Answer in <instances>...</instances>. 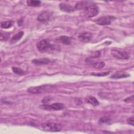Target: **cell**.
Wrapping results in <instances>:
<instances>
[{
  "instance_id": "obj_1",
  "label": "cell",
  "mask_w": 134,
  "mask_h": 134,
  "mask_svg": "<svg viewBox=\"0 0 134 134\" xmlns=\"http://www.w3.org/2000/svg\"><path fill=\"white\" fill-rule=\"evenodd\" d=\"M36 46L38 51L41 52L51 51L54 48L53 45L51 44L46 39H43L38 42L36 44Z\"/></svg>"
},
{
  "instance_id": "obj_2",
  "label": "cell",
  "mask_w": 134,
  "mask_h": 134,
  "mask_svg": "<svg viewBox=\"0 0 134 134\" xmlns=\"http://www.w3.org/2000/svg\"><path fill=\"white\" fill-rule=\"evenodd\" d=\"M99 13V8L95 4H91L85 7L84 9L85 15L87 18H91L94 17Z\"/></svg>"
},
{
  "instance_id": "obj_3",
  "label": "cell",
  "mask_w": 134,
  "mask_h": 134,
  "mask_svg": "<svg viewBox=\"0 0 134 134\" xmlns=\"http://www.w3.org/2000/svg\"><path fill=\"white\" fill-rule=\"evenodd\" d=\"M41 127L43 130L51 132L60 131L62 128L61 125L52 122L43 123L41 125Z\"/></svg>"
},
{
  "instance_id": "obj_4",
  "label": "cell",
  "mask_w": 134,
  "mask_h": 134,
  "mask_svg": "<svg viewBox=\"0 0 134 134\" xmlns=\"http://www.w3.org/2000/svg\"><path fill=\"white\" fill-rule=\"evenodd\" d=\"M39 107L43 110L48 111H57L63 109L64 108V104L60 103H55L51 105L43 104L40 105Z\"/></svg>"
},
{
  "instance_id": "obj_5",
  "label": "cell",
  "mask_w": 134,
  "mask_h": 134,
  "mask_svg": "<svg viewBox=\"0 0 134 134\" xmlns=\"http://www.w3.org/2000/svg\"><path fill=\"white\" fill-rule=\"evenodd\" d=\"M52 85L50 84H43L38 86L30 87L27 89V92L31 94L41 93L52 88Z\"/></svg>"
},
{
  "instance_id": "obj_6",
  "label": "cell",
  "mask_w": 134,
  "mask_h": 134,
  "mask_svg": "<svg viewBox=\"0 0 134 134\" xmlns=\"http://www.w3.org/2000/svg\"><path fill=\"white\" fill-rule=\"evenodd\" d=\"M111 55L118 59L127 60L129 59V54L124 50H118V49H113L111 51Z\"/></svg>"
},
{
  "instance_id": "obj_7",
  "label": "cell",
  "mask_w": 134,
  "mask_h": 134,
  "mask_svg": "<svg viewBox=\"0 0 134 134\" xmlns=\"http://www.w3.org/2000/svg\"><path fill=\"white\" fill-rule=\"evenodd\" d=\"M116 18L113 16H105L98 18L96 20V23L97 24L101 26L110 25L111 23L114 21Z\"/></svg>"
},
{
  "instance_id": "obj_8",
  "label": "cell",
  "mask_w": 134,
  "mask_h": 134,
  "mask_svg": "<svg viewBox=\"0 0 134 134\" xmlns=\"http://www.w3.org/2000/svg\"><path fill=\"white\" fill-rule=\"evenodd\" d=\"M52 16V13L48 11H43L41 12L37 17V20L41 23H46L48 21Z\"/></svg>"
},
{
  "instance_id": "obj_9",
  "label": "cell",
  "mask_w": 134,
  "mask_h": 134,
  "mask_svg": "<svg viewBox=\"0 0 134 134\" xmlns=\"http://www.w3.org/2000/svg\"><path fill=\"white\" fill-rule=\"evenodd\" d=\"M79 40L83 42H88L92 39V35L90 32H85L80 34L78 36Z\"/></svg>"
},
{
  "instance_id": "obj_10",
  "label": "cell",
  "mask_w": 134,
  "mask_h": 134,
  "mask_svg": "<svg viewBox=\"0 0 134 134\" xmlns=\"http://www.w3.org/2000/svg\"><path fill=\"white\" fill-rule=\"evenodd\" d=\"M130 76V74L124 71H118L115 72L111 76L110 78L114 79H118L121 78H125Z\"/></svg>"
},
{
  "instance_id": "obj_11",
  "label": "cell",
  "mask_w": 134,
  "mask_h": 134,
  "mask_svg": "<svg viewBox=\"0 0 134 134\" xmlns=\"http://www.w3.org/2000/svg\"><path fill=\"white\" fill-rule=\"evenodd\" d=\"M59 8L61 11L66 13H71L75 10L74 8L72 6L65 3L60 4Z\"/></svg>"
},
{
  "instance_id": "obj_12",
  "label": "cell",
  "mask_w": 134,
  "mask_h": 134,
  "mask_svg": "<svg viewBox=\"0 0 134 134\" xmlns=\"http://www.w3.org/2000/svg\"><path fill=\"white\" fill-rule=\"evenodd\" d=\"M92 4L91 2L90 1H80L76 3V4L75 5L74 9H85L86 6H87L88 5Z\"/></svg>"
},
{
  "instance_id": "obj_13",
  "label": "cell",
  "mask_w": 134,
  "mask_h": 134,
  "mask_svg": "<svg viewBox=\"0 0 134 134\" xmlns=\"http://www.w3.org/2000/svg\"><path fill=\"white\" fill-rule=\"evenodd\" d=\"M51 62V60L48 58H41L39 59H34L32 60V62L36 65H44L48 64Z\"/></svg>"
},
{
  "instance_id": "obj_14",
  "label": "cell",
  "mask_w": 134,
  "mask_h": 134,
  "mask_svg": "<svg viewBox=\"0 0 134 134\" xmlns=\"http://www.w3.org/2000/svg\"><path fill=\"white\" fill-rule=\"evenodd\" d=\"M85 102L87 104L93 105V106H97L99 104V102L97 99L93 96H88L86 97L85 98Z\"/></svg>"
},
{
  "instance_id": "obj_15",
  "label": "cell",
  "mask_w": 134,
  "mask_h": 134,
  "mask_svg": "<svg viewBox=\"0 0 134 134\" xmlns=\"http://www.w3.org/2000/svg\"><path fill=\"white\" fill-rule=\"evenodd\" d=\"M24 32L23 31L18 32L17 34L15 35L11 38V39L10 40V43L11 44H14V43L17 42V41H18L23 37V36L24 35Z\"/></svg>"
},
{
  "instance_id": "obj_16",
  "label": "cell",
  "mask_w": 134,
  "mask_h": 134,
  "mask_svg": "<svg viewBox=\"0 0 134 134\" xmlns=\"http://www.w3.org/2000/svg\"><path fill=\"white\" fill-rule=\"evenodd\" d=\"M59 40L62 43L66 45H69L71 43L72 38L68 36H62L59 37Z\"/></svg>"
},
{
  "instance_id": "obj_17",
  "label": "cell",
  "mask_w": 134,
  "mask_h": 134,
  "mask_svg": "<svg viewBox=\"0 0 134 134\" xmlns=\"http://www.w3.org/2000/svg\"><path fill=\"white\" fill-rule=\"evenodd\" d=\"M14 25V21L8 20L6 21H2L1 23V27L3 29H8L12 27Z\"/></svg>"
},
{
  "instance_id": "obj_18",
  "label": "cell",
  "mask_w": 134,
  "mask_h": 134,
  "mask_svg": "<svg viewBox=\"0 0 134 134\" xmlns=\"http://www.w3.org/2000/svg\"><path fill=\"white\" fill-rule=\"evenodd\" d=\"M27 4L29 6L37 7L39 6L41 4V1H36V0H28L27 1Z\"/></svg>"
},
{
  "instance_id": "obj_19",
  "label": "cell",
  "mask_w": 134,
  "mask_h": 134,
  "mask_svg": "<svg viewBox=\"0 0 134 134\" xmlns=\"http://www.w3.org/2000/svg\"><path fill=\"white\" fill-rule=\"evenodd\" d=\"M12 70L14 73H15L16 74H17V75H22L25 74V71L23 69H21V68H18V67L13 66V67H12Z\"/></svg>"
},
{
  "instance_id": "obj_20",
  "label": "cell",
  "mask_w": 134,
  "mask_h": 134,
  "mask_svg": "<svg viewBox=\"0 0 134 134\" xmlns=\"http://www.w3.org/2000/svg\"><path fill=\"white\" fill-rule=\"evenodd\" d=\"M105 63L104 62L100 61V62H93L92 63V66H93L94 68L96 69H102L104 66H105Z\"/></svg>"
},
{
  "instance_id": "obj_21",
  "label": "cell",
  "mask_w": 134,
  "mask_h": 134,
  "mask_svg": "<svg viewBox=\"0 0 134 134\" xmlns=\"http://www.w3.org/2000/svg\"><path fill=\"white\" fill-rule=\"evenodd\" d=\"M110 119L108 117H106V116L102 117L98 120V124H102L104 123H108L110 121Z\"/></svg>"
},
{
  "instance_id": "obj_22",
  "label": "cell",
  "mask_w": 134,
  "mask_h": 134,
  "mask_svg": "<svg viewBox=\"0 0 134 134\" xmlns=\"http://www.w3.org/2000/svg\"><path fill=\"white\" fill-rule=\"evenodd\" d=\"M110 72H109V71L105 72H99V73L93 72V73H91V75L93 76H104L109 74Z\"/></svg>"
},
{
  "instance_id": "obj_23",
  "label": "cell",
  "mask_w": 134,
  "mask_h": 134,
  "mask_svg": "<svg viewBox=\"0 0 134 134\" xmlns=\"http://www.w3.org/2000/svg\"><path fill=\"white\" fill-rule=\"evenodd\" d=\"M10 37V34L9 33L7 32H1V40H7L9 39Z\"/></svg>"
},
{
  "instance_id": "obj_24",
  "label": "cell",
  "mask_w": 134,
  "mask_h": 134,
  "mask_svg": "<svg viewBox=\"0 0 134 134\" xmlns=\"http://www.w3.org/2000/svg\"><path fill=\"white\" fill-rule=\"evenodd\" d=\"M52 99V98L51 97L49 96H47L44 97L42 100V103H44V104H47L49 102H50L51 101V100Z\"/></svg>"
},
{
  "instance_id": "obj_25",
  "label": "cell",
  "mask_w": 134,
  "mask_h": 134,
  "mask_svg": "<svg viewBox=\"0 0 134 134\" xmlns=\"http://www.w3.org/2000/svg\"><path fill=\"white\" fill-rule=\"evenodd\" d=\"M133 122H134V121H133V117H129L127 119V122L129 125H130L131 126H133Z\"/></svg>"
},
{
  "instance_id": "obj_26",
  "label": "cell",
  "mask_w": 134,
  "mask_h": 134,
  "mask_svg": "<svg viewBox=\"0 0 134 134\" xmlns=\"http://www.w3.org/2000/svg\"><path fill=\"white\" fill-rule=\"evenodd\" d=\"M100 55V52L99 51H95L93 53H92L91 57H93V58H97L98 57H99Z\"/></svg>"
},
{
  "instance_id": "obj_27",
  "label": "cell",
  "mask_w": 134,
  "mask_h": 134,
  "mask_svg": "<svg viewBox=\"0 0 134 134\" xmlns=\"http://www.w3.org/2000/svg\"><path fill=\"white\" fill-rule=\"evenodd\" d=\"M124 100V102H125L126 103H130V102H133V95H132L131 96H129V97L126 98Z\"/></svg>"
},
{
  "instance_id": "obj_28",
  "label": "cell",
  "mask_w": 134,
  "mask_h": 134,
  "mask_svg": "<svg viewBox=\"0 0 134 134\" xmlns=\"http://www.w3.org/2000/svg\"><path fill=\"white\" fill-rule=\"evenodd\" d=\"M23 20L21 19H20V20H19L18 21V25L20 26H21V25H22V23H23Z\"/></svg>"
}]
</instances>
